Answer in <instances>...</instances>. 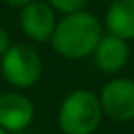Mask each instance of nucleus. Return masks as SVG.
Masks as SVG:
<instances>
[{"mask_svg":"<svg viewBox=\"0 0 134 134\" xmlns=\"http://www.w3.org/2000/svg\"><path fill=\"white\" fill-rule=\"evenodd\" d=\"M103 34L105 28L99 18L87 10H81L63 14L61 20H57L49 43L59 57L75 61L93 55Z\"/></svg>","mask_w":134,"mask_h":134,"instance_id":"nucleus-1","label":"nucleus"},{"mask_svg":"<svg viewBox=\"0 0 134 134\" xmlns=\"http://www.w3.org/2000/svg\"><path fill=\"white\" fill-rule=\"evenodd\" d=\"M103 120L99 95L89 89H75L61 100L57 126L63 134H95Z\"/></svg>","mask_w":134,"mask_h":134,"instance_id":"nucleus-2","label":"nucleus"},{"mask_svg":"<svg viewBox=\"0 0 134 134\" xmlns=\"http://www.w3.org/2000/svg\"><path fill=\"white\" fill-rule=\"evenodd\" d=\"M0 73L4 81L16 91L30 89L42 79L43 63L42 57L28 43H10L0 57Z\"/></svg>","mask_w":134,"mask_h":134,"instance_id":"nucleus-3","label":"nucleus"},{"mask_svg":"<svg viewBox=\"0 0 134 134\" xmlns=\"http://www.w3.org/2000/svg\"><path fill=\"white\" fill-rule=\"evenodd\" d=\"M99 103L103 116L113 122L124 124L134 120V79L113 77L103 85L99 93Z\"/></svg>","mask_w":134,"mask_h":134,"instance_id":"nucleus-4","label":"nucleus"},{"mask_svg":"<svg viewBox=\"0 0 134 134\" xmlns=\"http://www.w3.org/2000/svg\"><path fill=\"white\" fill-rule=\"evenodd\" d=\"M34 100L22 91H8L0 95V128L8 134L24 132L34 120Z\"/></svg>","mask_w":134,"mask_h":134,"instance_id":"nucleus-5","label":"nucleus"},{"mask_svg":"<svg viewBox=\"0 0 134 134\" xmlns=\"http://www.w3.org/2000/svg\"><path fill=\"white\" fill-rule=\"evenodd\" d=\"M55 24H57L55 10L46 0H34L28 6L20 8V28L30 42L36 43L49 42Z\"/></svg>","mask_w":134,"mask_h":134,"instance_id":"nucleus-6","label":"nucleus"},{"mask_svg":"<svg viewBox=\"0 0 134 134\" xmlns=\"http://www.w3.org/2000/svg\"><path fill=\"white\" fill-rule=\"evenodd\" d=\"M91 57L103 73H118L126 67L130 59V46L128 42L116 38V36L103 34V38L99 40Z\"/></svg>","mask_w":134,"mask_h":134,"instance_id":"nucleus-7","label":"nucleus"},{"mask_svg":"<svg viewBox=\"0 0 134 134\" xmlns=\"http://www.w3.org/2000/svg\"><path fill=\"white\" fill-rule=\"evenodd\" d=\"M103 28L107 34L124 42L134 40V0H110L105 12Z\"/></svg>","mask_w":134,"mask_h":134,"instance_id":"nucleus-8","label":"nucleus"},{"mask_svg":"<svg viewBox=\"0 0 134 134\" xmlns=\"http://www.w3.org/2000/svg\"><path fill=\"white\" fill-rule=\"evenodd\" d=\"M46 2L55 12L71 14V12H81V10H85L91 0H46Z\"/></svg>","mask_w":134,"mask_h":134,"instance_id":"nucleus-9","label":"nucleus"},{"mask_svg":"<svg viewBox=\"0 0 134 134\" xmlns=\"http://www.w3.org/2000/svg\"><path fill=\"white\" fill-rule=\"evenodd\" d=\"M10 47V36H8V32H6L2 26H0V57L4 55V51Z\"/></svg>","mask_w":134,"mask_h":134,"instance_id":"nucleus-10","label":"nucleus"},{"mask_svg":"<svg viewBox=\"0 0 134 134\" xmlns=\"http://www.w3.org/2000/svg\"><path fill=\"white\" fill-rule=\"evenodd\" d=\"M4 2L10 6V8H24V6H28L30 2H34V0H4Z\"/></svg>","mask_w":134,"mask_h":134,"instance_id":"nucleus-11","label":"nucleus"},{"mask_svg":"<svg viewBox=\"0 0 134 134\" xmlns=\"http://www.w3.org/2000/svg\"><path fill=\"white\" fill-rule=\"evenodd\" d=\"M0 134H8V132H6V130H4V128H0Z\"/></svg>","mask_w":134,"mask_h":134,"instance_id":"nucleus-12","label":"nucleus"},{"mask_svg":"<svg viewBox=\"0 0 134 134\" xmlns=\"http://www.w3.org/2000/svg\"><path fill=\"white\" fill-rule=\"evenodd\" d=\"M109 2H110V0H109Z\"/></svg>","mask_w":134,"mask_h":134,"instance_id":"nucleus-13","label":"nucleus"}]
</instances>
